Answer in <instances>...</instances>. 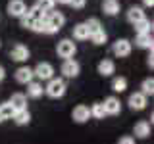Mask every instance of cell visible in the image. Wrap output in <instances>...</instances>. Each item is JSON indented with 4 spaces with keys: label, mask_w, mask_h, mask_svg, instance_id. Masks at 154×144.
I'll list each match as a JSON object with an SVG mask.
<instances>
[{
    "label": "cell",
    "mask_w": 154,
    "mask_h": 144,
    "mask_svg": "<svg viewBox=\"0 0 154 144\" xmlns=\"http://www.w3.org/2000/svg\"><path fill=\"white\" fill-rule=\"evenodd\" d=\"M66 81L62 79V77H52L50 81H48V85L45 86V92L50 96V98H62V96L66 94Z\"/></svg>",
    "instance_id": "1"
},
{
    "label": "cell",
    "mask_w": 154,
    "mask_h": 144,
    "mask_svg": "<svg viewBox=\"0 0 154 144\" xmlns=\"http://www.w3.org/2000/svg\"><path fill=\"white\" fill-rule=\"evenodd\" d=\"M56 52H58V56H60V58H64V60H69V58H73V56H75L77 46H75V42H73V40H69V38H64V40L58 42Z\"/></svg>",
    "instance_id": "2"
},
{
    "label": "cell",
    "mask_w": 154,
    "mask_h": 144,
    "mask_svg": "<svg viewBox=\"0 0 154 144\" xmlns=\"http://www.w3.org/2000/svg\"><path fill=\"white\" fill-rule=\"evenodd\" d=\"M33 75L41 81H50L52 77H54V67H52V64H48V62H41V64H37V67L33 69Z\"/></svg>",
    "instance_id": "3"
},
{
    "label": "cell",
    "mask_w": 154,
    "mask_h": 144,
    "mask_svg": "<svg viewBox=\"0 0 154 144\" xmlns=\"http://www.w3.org/2000/svg\"><path fill=\"white\" fill-rule=\"evenodd\" d=\"M60 71H62V75H64V77H67V79H75V77L79 75V71H81V65L77 64L73 58H69V60H64Z\"/></svg>",
    "instance_id": "4"
},
{
    "label": "cell",
    "mask_w": 154,
    "mask_h": 144,
    "mask_svg": "<svg viewBox=\"0 0 154 144\" xmlns=\"http://www.w3.org/2000/svg\"><path fill=\"white\" fill-rule=\"evenodd\" d=\"M112 52L116 54V58H127L131 54V42H129L127 38H119V40L114 42Z\"/></svg>",
    "instance_id": "5"
},
{
    "label": "cell",
    "mask_w": 154,
    "mask_h": 144,
    "mask_svg": "<svg viewBox=\"0 0 154 144\" xmlns=\"http://www.w3.org/2000/svg\"><path fill=\"white\" fill-rule=\"evenodd\" d=\"M71 119H73L75 123H87V121L91 119V110H89V106H85V104L75 106L73 112H71Z\"/></svg>",
    "instance_id": "6"
},
{
    "label": "cell",
    "mask_w": 154,
    "mask_h": 144,
    "mask_svg": "<svg viewBox=\"0 0 154 144\" xmlns=\"http://www.w3.org/2000/svg\"><path fill=\"white\" fill-rule=\"evenodd\" d=\"M102 108H104L106 115H118V113H122V102H119L116 96H108V98L102 102Z\"/></svg>",
    "instance_id": "7"
},
{
    "label": "cell",
    "mask_w": 154,
    "mask_h": 144,
    "mask_svg": "<svg viewBox=\"0 0 154 144\" xmlns=\"http://www.w3.org/2000/svg\"><path fill=\"white\" fill-rule=\"evenodd\" d=\"M45 21H46V23H48V25H50L52 29L60 31V29L64 27V23H66V17L62 16L60 12H54V10H52V12H48L46 16H45Z\"/></svg>",
    "instance_id": "8"
},
{
    "label": "cell",
    "mask_w": 154,
    "mask_h": 144,
    "mask_svg": "<svg viewBox=\"0 0 154 144\" xmlns=\"http://www.w3.org/2000/svg\"><path fill=\"white\" fill-rule=\"evenodd\" d=\"M27 12V6L23 0H10L8 2V16L10 17H21Z\"/></svg>",
    "instance_id": "9"
},
{
    "label": "cell",
    "mask_w": 154,
    "mask_h": 144,
    "mask_svg": "<svg viewBox=\"0 0 154 144\" xmlns=\"http://www.w3.org/2000/svg\"><path fill=\"white\" fill-rule=\"evenodd\" d=\"M127 104H129L131 110H135V112H141V110L146 108V96H144L143 92H133L131 96H129Z\"/></svg>",
    "instance_id": "10"
},
{
    "label": "cell",
    "mask_w": 154,
    "mask_h": 144,
    "mask_svg": "<svg viewBox=\"0 0 154 144\" xmlns=\"http://www.w3.org/2000/svg\"><path fill=\"white\" fill-rule=\"evenodd\" d=\"M10 58L14 62H27L29 60V48L23 46V44H16L10 50Z\"/></svg>",
    "instance_id": "11"
},
{
    "label": "cell",
    "mask_w": 154,
    "mask_h": 144,
    "mask_svg": "<svg viewBox=\"0 0 154 144\" xmlns=\"http://www.w3.org/2000/svg\"><path fill=\"white\" fill-rule=\"evenodd\" d=\"M10 104H12L14 112H21V110H27V96L23 92H16L12 94V98L8 100Z\"/></svg>",
    "instance_id": "12"
},
{
    "label": "cell",
    "mask_w": 154,
    "mask_h": 144,
    "mask_svg": "<svg viewBox=\"0 0 154 144\" xmlns=\"http://www.w3.org/2000/svg\"><path fill=\"white\" fill-rule=\"evenodd\" d=\"M33 77H35V75H33V69H31V67H27V65H21L16 71V81H17V83H21V85L31 83Z\"/></svg>",
    "instance_id": "13"
},
{
    "label": "cell",
    "mask_w": 154,
    "mask_h": 144,
    "mask_svg": "<svg viewBox=\"0 0 154 144\" xmlns=\"http://www.w3.org/2000/svg\"><path fill=\"white\" fill-rule=\"evenodd\" d=\"M143 19H146V16H144V10L143 8H139V6H131L127 10V21L129 23H139V21H143Z\"/></svg>",
    "instance_id": "14"
},
{
    "label": "cell",
    "mask_w": 154,
    "mask_h": 144,
    "mask_svg": "<svg viewBox=\"0 0 154 144\" xmlns=\"http://www.w3.org/2000/svg\"><path fill=\"white\" fill-rule=\"evenodd\" d=\"M133 134L137 138H146L148 134H150V123L148 121H139V123H135V127H133Z\"/></svg>",
    "instance_id": "15"
},
{
    "label": "cell",
    "mask_w": 154,
    "mask_h": 144,
    "mask_svg": "<svg viewBox=\"0 0 154 144\" xmlns=\"http://www.w3.org/2000/svg\"><path fill=\"white\" fill-rule=\"evenodd\" d=\"M98 73L102 75V77H110V75H114L116 73V64L112 60H108V58H106V60H102L98 64Z\"/></svg>",
    "instance_id": "16"
},
{
    "label": "cell",
    "mask_w": 154,
    "mask_h": 144,
    "mask_svg": "<svg viewBox=\"0 0 154 144\" xmlns=\"http://www.w3.org/2000/svg\"><path fill=\"white\" fill-rule=\"evenodd\" d=\"M42 92H45V88H42L41 83H37V81L27 83V96H29V98H41Z\"/></svg>",
    "instance_id": "17"
},
{
    "label": "cell",
    "mask_w": 154,
    "mask_h": 144,
    "mask_svg": "<svg viewBox=\"0 0 154 144\" xmlns=\"http://www.w3.org/2000/svg\"><path fill=\"white\" fill-rule=\"evenodd\" d=\"M102 12L106 16H116V14H119V2L118 0H104L102 2Z\"/></svg>",
    "instance_id": "18"
},
{
    "label": "cell",
    "mask_w": 154,
    "mask_h": 144,
    "mask_svg": "<svg viewBox=\"0 0 154 144\" xmlns=\"http://www.w3.org/2000/svg\"><path fill=\"white\" fill-rule=\"evenodd\" d=\"M135 31H137V35H150L152 33V23L148 21V19H143V21L135 23Z\"/></svg>",
    "instance_id": "19"
},
{
    "label": "cell",
    "mask_w": 154,
    "mask_h": 144,
    "mask_svg": "<svg viewBox=\"0 0 154 144\" xmlns=\"http://www.w3.org/2000/svg\"><path fill=\"white\" fill-rule=\"evenodd\" d=\"M85 27H87V31H89V37L94 35V33H98V31H102V25H100V21L96 17H89L85 21Z\"/></svg>",
    "instance_id": "20"
},
{
    "label": "cell",
    "mask_w": 154,
    "mask_h": 144,
    "mask_svg": "<svg viewBox=\"0 0 154 144\" xmlns=\"http://www.w3.org/2000/svg\"><path fill=\"white\" fill-rule=\"evenodd\" d=\"M12 119L16 121V125H29V121H31V113H29L27 110H21V112L14 113Z\"/></svg>",
    "instance_id": "21"
},
{
    "label": "cell",
    "mask_w": 154,
    "mask_h": 144,
    "mask_svg": "<svg viewBox=\"0 0 154 144\" xmlns=\"http://www.w3.org/2000/svg\"><path fill=\"white\" fill-rule=\"evenodd\" d=\"M73 38H77V40H87L89 38V31H87L85 23H77L73 27Z\"/></svg>",
    "instance_id": "22"
},
{
    "label": "cell",
    "mask_w": 154,
    "mask_h": 144,
    "mask_svg": "<svg viewBox=\"0 0 154 144\" xmlns=\"http://www.w3.org/2000/svg\"><path fill=\"white\" fill-rule=\"evenodd\" d=\"M135 44H137L139 48H148V50H152V37L150 35H137V38H135Z\"/></svg>",
    "instance_id": "23"
},
{
    "label": "cell",
    "mask_w": 154,
    "mask_h": 144,
    "mask_svg": "<svg viewBox=\"0 0 154 144\" xmlns=\"http://www.w3.org/2000/svg\"><path fill=\"white\" fill-rule=\"evenodd\" d=\"M91 117H94V119H104L106 117V112H104V108H102V102H96L91 106Z\"/></svg>",
    "instance_id": "24"
},
{
    "label": "cell",
    "mask_w": 154,
    "mask_h": 144,
    "mask_svg": "<svg viewBox=\"0 0 154 144\" xmlns=\"http://www.w3.org/2000/svg\"><path fill=\"white\" fill-rule=\"evenodd\" d=\"M141 92H143L144 96H152V94H154V79H152V77H146V79L143 81Z\"/></svg>",
    "instance_id": "25"
},
{
    "label": "cell",
    "mask_w": 154,
    "mask_h": 144,
    "mask_svg": "<svg viewBox=\"0 0 154 144\" xmlns=\"http://www.w3.org/2000/svg\"><path fill=\"white\" fill-rule=\"evenodd\" d=\"M125 88H127V79H125V77H116L112 81V90L114 92H123Z\"/></svg>",
    "instance_id": "26"
},
{
    "label": "cell",
    "mask_w": 154,
    "mask_h": 144,
    "mask_svg": "<svg viewBox=\"0 0 154 144\" xmlns=\"http://www.w3.org/2000/svg\"><path fill=\"white\" fill-rule=\"evenodd\" d=\"M14 108H12V104L10 102H4V104H0V115H2V119L6 121V119H12L14 117Z\"/></svg>",
    "instance_id": "27"
},
{
    "label": "cell",
    "mask_w": 154,
    "mask_h": 144,
    "mask_svg": "<svg viewBox=\"0 0 154 144\" xmlns=\"http://www.w3.org/2000/svg\"><path fill=\"white\" fill-rule=\"evenodd\" d=\"M54 4H56L54 0H38L35 6H38L45 14H48V12H52V10H54Z\"/></svg>",
    "instance_id": "28"
},
{
    "label": "cell",
    "mask_w": 154,
    "mask_h": 144,
    "mask_svg": "<svg viewBox=\"0 0 154 144\" xmlns=\"http://www.w3.org/2000/svg\"><path fill=\"white\" fill-rule=\"evenodd\" d=\"M91 40L94 42V44H104L106 40H108V35H106V31L102 29V31L94 33V35H91Z\"/></svg>",
    "instance_id": "29"
},
{
    "label": "cell",
    "mask_w": 154,
    "mask_h": 144,
    "mask_svg": "<svg viewBox=\"0 0 154 144\" xmlns=\"http://www.w3.org/2000/svg\"><path fill=\"white\" fill-rule=\"evenodd\" d=\"M27 14H29V16H31L33 19H35V21H38V19H45V16H46V14L42 12V10L38 8V6H33V8H29V10H27Z\"/></svg>",
    "instance_id": "30"
},
{
    "label": "cell",
    "mask_w": 154,
    "mask_h": 144,
    "mask_svg": "<svg viewBox=\"0 0 154 144\" xmlns=\"http://www.w3.org/2000/svg\"><path fill=\"white\" fill-rule=\"evenodd\" d=\"M19 23H21V27H25V29H31V27H33V23H35V19H33V17H31V16H29V14L25 12L21 17H19Z\"/></svg>",
    "instance_id": "31"
},
{
    "label": "cell",
    "mask_w": 154,
    "mask_h": 144,
    "mask_svg": "<svg viewBox=\"0 0 154 144\" xmlns=\"http://www.w3.org/2000/svg\"><path fill=\"white\" fill-rule=\"evenodd\" d=\"M85 4H87V0H69V6H73V8H77V10L85 8Z\"/></svg>",
    "instance_id": "32"
},
{
    "label": "cell",
    "mask_w": 154,
    "mask_h": 144,
    "mask_svg": "<svg viewBox=\"0 0 154 144\" xmlns=\"http://www.w3.org/2000/svg\"><path fill=\"white\" fill-rule=\"evenodd\" d=\"M118 144H135V138L133 136H122L118 140Z\"/></svg>",
    "instance_id": "33"
},
{
    "label": "cell",
    "mask_w": 154,
    "mask_h": 144,
    "mask_svg": "<svg viewBox=\"0 0 154 144\" xmlns=\"http://www.w3.org/2000/svg\"><path fill=\"white\" fill-rule=\"evenodd\" d=\"M152 58H154V56H152V50H150V54L146 56V65L150 67V69H152V65H154V60H152Z\"/></svg>",
    "instance_id": "34"
},
{
    "label": "cell",
    "mask_w": 154,
    "mask_h": 144,
    "mask_svg": "<svg viewBox=\"0 0 154 144\" xmlns=\"http://www.w3.org/2000/svg\"><path fill=\"white\" fill-rule=\"evenodd\" d=\"M143 4H144L146 8H152V6H154V0H143Z\"/></svg>",
    "instance_id": "35"
},
{
    "label": "cell",
    "mask_w": 154,
    "mask_h": 144,
    "mask_svg": "<svg viewBox=\"0 0 154 144\" xmlns=\"http://www.w3.org/2000/svg\"><path fill=\"white\" fill-rule=\"evenodd\" d=\"M4 77H6V69L0 65V81H4Z\"/></svg>",
    "instance_id": "36"
},
{
    "label": "cell",
    "mask_w": 154,
    "mask_h": 144,
    "mask_svg": "<svg viewBox=\"0 0 154 144\" xmlns=\"http://www.w3.org/2000/svg\"><path fill=\"white\" fill-rule=\"evenodd\" d=\"M56 4H69V0H54Z\"/></svg>",
    "instance_id": "37"
},
{
    "label": "cell",
    "mask_w": 154,
    "mask_h": 144,
    "mask_svg": "<svg viewBox=\"0 0 154 144\" xmlns=\"http://www.w3.org/2000/svg\"><path fill=\"white\" fill-rule=\"evenodd\" d=\"M0 123H4V119H2V115H0Z\"/></svg>",
    "instance_id": "38"
}]
</instances>
